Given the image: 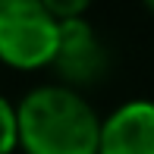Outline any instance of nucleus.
I'll return each mask as SVG.
<instances>
[{
	"label": "nucleus",
	"mask_w": 154,
	"mask_h": 154,
	"mask_svg": "<svg viewBox=\"0 0 154 154\" xmlns=\"http://www.w3.org/2000/svg\"><path fill=\"white\" fill-rule=\"evenodd\" d=\"M19 142L29 154H97L101 120L72 88L44 85L19 104Z\"/></svg>",
	"instance_id": "f257e3e1"
},
{
	"label": "nucleus",
	"mask_w": 154,
	"mask_h": 154,
	"mask_svg": "<svg viewBox=\"0 0 154 154\" xmlns=\"http://www.w3.org/2000/svg\"><path fill=\"white\" fill-rule=\"evenodd\" d=\"M60 22L44 0H0V60L16 69H38L54 63Z\"/></svg>",
	"instance_id": "f03ea898"
},
{
	"label": "nucleus",
	"mask_w": 154,
	"mask_h": 154,
	"mask_svg": "<svg viewBox=\"0 0 154 154\" xmlns=\"http://www.w3.org/2000/svg\"><path fill=\"white\" fill-rule=\"evenodd\" d=\"M97 154H154V101H129L101 123Z\"/></svg>",
	"instance_id": "7ed1b4c3"
},
{
	"label": "nucleus",
	"mask_w": 154,
	"mask_h": 154,
	"mask_svg": "<svg viewBox=\"0 0 154 154\" xmlns=\"http://www.w3.org/2000/svg\"><path fill=\"white\" fill-rule=\"evenodd\" d=\"M57 69L72 82H88L101 75L104 69V51L94 29L85 19H69L60 22V41H57Z\"/></svg>",
	"instance_id": "20e7f679"
},
{
	"label": "nucleus",
	"mask_w": 154,
	"mask_h": 154,
	"mask_svg": "<svg viewBox=\"0 0 154 154\" xmlns=\"http://www.w3.org/2000/svg\"><path fill=\"white\" fill-rule=\"evenodd\" d=\"M19 145V107L0 94V154H10Z\"/></svg>",
	"instance_id": "39448f33"
}]
</instances>
